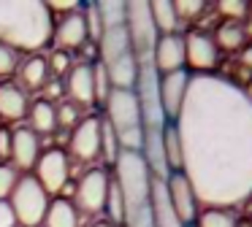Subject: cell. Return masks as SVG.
<instances>
[{
  "label": "cell",
  "instance_id": "6da1fadb",
  "mask_svg": "<svg viewBox=\"0 0 252 227\" xmlns=\"http://www.w3.org/2000/svg\"><path fill=\"white\" fill-rule=\"evenodd\" d=\"M182 143V173L198 203L233 208L252 198V100L217 73H190L174 119Z\"/></svg>",
  "mask_w": 252,
  "mask_h": 227
},
{
  "label": "cell",
  "instance_id": "7a4b0ae2",
  "mask_svg": "<svg viewBox=\"0 0 252 227\" xmlns=\"http://www.w3.org/2000/svg\"><path fill=\"white\" fill-rule=\"evenodd\" d=\"M55 16L46 3L25 0V3H0V43L14 52H38L52 41Z\"/></svg>",
  "mask_w": 252,
  "mask_h": 227
},
{
  "label": "cell",
  "instance_id": "3957f363",
  "mask_svg": "<svg viewBox=\"0 0 252 227\" xmlns=\"http://www.w3.org/2000/svg\"><path fill=\"white\" fill-rule=\"evenodd\" d=\"M114 184L125 205V227H152V173L141 151H120L114 162Z\"/></svg>",
  "mask_w": 252,
  "mask_h": 227
},
{
  "label": "cell",
  "instance_id": "277c9868",
  "mask_svg": "<svg viewBox=\"0 0 252 227\" xmlns=\"http://www.w3.org/2000/svg\"><path fill=\"white\" fill-rule=\"evenodd\" d=\"M100 65L106 68L111 81V89H133L138 79V57L130 46L125 27L103 30L98 38Z\"/></svg>",
  "mask_w": 252,
  "mask_h": 227
},
{
  "label": "cell",
  "instance_id": "5b68a950",
  "mask_svg": "<svg viewBox=\"0 0 252 227\" xmlns=\"http://www.w3.org/2000/svg\"><path fill=\"white\" fill-rule=\"evenodd\" d=\"M103 108H106L103 116L109 119L111 130H114L117 141H120V149L122 151H141L144 119H141L136 92L133 89H111Z\"/></svg>",
  "mask_w": 252,
  "mask_h": 227
},
{
  "label": "cell",
  "instance_id": "8992f818",
  "mask_svg": "<svg viewBox=\"0 0 252 227\" xmlns=\"http://www.w3.org/2000/svg\"><path fill=\"white\" fill-rule=\"evenodd\" d=\"M125 30H127V38H130V46L136 52L138 62H152L160 30L152 19L149 3H144V0L125 3Z\"/></svg>",
  "mask_w": 252,
  "mask_h": 227
},
{
  "label": "cell",
  "instance_id": "52a82bcc",
  "mask_svg": "<svg viewBox=\"0 0 252 227\" xmlns=\"http://www.w3.org/2000/svg\"><path fill=\"white\" fill-rule=\"evenodd\" d=\"M49 203H52V198L35 181V176H19L17 189L8 198V205H11L14 219H17L19 227H41Z\"/></svg>",
  "mask_w": 252,
  "mask_h": 227
},
{
  "label": "cell",
  "instance_id": "ba28073f",
  "mask_svg": "<svg viewBox=\"0 0 252 227\" xmlns=\"http://www.w3.org/2000/svg\"><path fill=\"white\" fill-rule=\"evenodd\" d=\"M136 100L141 108L144 130H163L168 124L160 106V73L155 70L152 62H138V79H136Z\"/></svg>",
  "mask_w": 252,
  "mask_h": 227
},
{
  "label": "cell",
  "instance_id": "9c48e42d",
  "mask_svg": "<svg viewBox=\"0 0 252 227\" xmlns=\"http://www.w3.org/2000/svg\"><path fill=\"white\" fill-rule=\"evenodd\" d=\"M109 187L111 178L103 168H90L82 178L73 187V200L71 203L76 205V211L82 214H100L106 205V198H109Z\"/></svg>",
  "mask_w": 252,
  "mask_h": 227
},
{
  "label": "cell",
  "instance_id": "30bf717a",
  "mask_svg": "<svg viewBox=\"0 0 252 227\" xmlns=\"http://www.w3.org/2000/svg\"><path fill=\"white\" fill-rule=\"evenodd\" d=\"M33 170H35V181L44 187V192L57 195L65 189L68 178H71V160L63 149H46L41 151Z\"/></svg>",
  "mask_w": 252,
  "mask_h": 227
},
{
  "label": "cell",
  "instance_id": "8fae6325",
  "mask_svg": "<svg viewBox=\"0 0 252 227\" xmlns=\"http://www.w3.org/2000/svg\"><path fill=\"white\" fill-rule=\"evenodd\" d=\"M68 154L79 162H93L100 157V116H82L68 141Z\"/></svg>",
  "mask_w": 252,
  "mask_h": 227
},
{
  "label": "cell",
  "instance_id": "7c38bea8",
  "mask_svg": "<svg viewBox=\"0 0 252 227\" xmlns=\"http://www.w3.org/2000/svg\"><path fill=\"white\" fill-rule=\"evenodd\" d=\"M165 181V192H168V200H171V208H174V214L179 216V222L185 227H192L198 219V198L195 192H192L190 181H187L185 173H168V178H163Z\"/></svg>",
  "mask_w": 252,
  "mask_h": 227
},
{
  "label": "cell",
  "instance_id": "4fadbf2b",
  "mask_svg": "<svg viewBox=\"0 0 252 227\" xmlns=\"http://www.w3.org/2000/svg\"><path fill=\"white\" fill-rule=\"evenodd\" d=\"M185 62L195 73H212V68L217 65V43L209 32L192 30L185 35Z\"/></svg>",
  "mask_w": 252,
  "mask_h": 227
},
{
  "label": "cell",
  "instance_id": "5bb4252c",
  "mask_svg": "<svg viewBox=\"0 0 252 227\" xmlns=\"http://www.w3.org/2000/svg\"><path fill=\"white\" fill-rule=\"evenodd\" d=\"M52 41H55L57 49H63V52L84 46V41H90L87 22H84V11L76 8V11H71V14H63L60 19H55Z\"/></svg>",
  "mask_w": 252,
  "mask_h": 227
},
{
  "label": "cell",
  "instance_id": "9a60e30c",
  "mask_svg": "<svg viewBox=\"0 0 252 227\" xmlns=\"http://www.w3.org/2000/svg\"><path fill=\"white\" fill-rule=\"evenodd\" d=\"M187 86H190V73L187 70L160 76V106H163V114L168 122H174L179 116L187 97Z\"/></svg>",
  "mask_w": 252,
  "mask_h": 227
},
{
  "label": "cell",
  "instance_id": "2e32d148",
  "mask_svg": "<svg viewBox=\"0 0 252 227\" xmlns=\"http://www.w3.org/2000/svg\"><path fill=\"white\" fill-rule=\"evenodd\" d=\"M152 65L160 76L165 73H176V70H185V35L174 32V35H160L158 46L152 54Z\"/></svg>",
  "mask_w": 252,
  "mask_h": 227
},
{
  "label": "cell",
  "instance_id": "e0dca14e",
  "mask_svg": "<svg viewBox=\"0 0 252 227\" xmlns=\"http://www.w3.org/2000/svg\"><path fill=\"white\" fill-rule=\"evenodd\" d=\"M41 157V138L30 127L11 130V154L8 160L14 162L17 170H33Z\"/></svg>",
  "mask_w": 252,
  "mask_h": 227
},
{
  "label": "cell",
  "instance_id": "ac0fdd59",
  "mask_svg": "<svg viewBox=\"0 0 252 227\" xmlns=\"http://www.w3.org/2000/svg\"><path fill=\"white\" fill-rule=\"evenodd\" d=\"M68 95L76 106H95V70L90 62H79L68 70Z\"/></svg>",
  "mask_w": 252,
  "mask_h": 227
},
{
  "label": "cell",
  "instance_id": "d6986e66",
  "mask_svg": "<svg viewBox=\"0 0 252 227\" xmlns=\"http://www.w3.org/2000/svg\"><path fill=\"white\" fill-rule=\"evenodd\" d=\"M30 100L25 95V89L14 81H0V119L6 122H19L22 116H28Z\"/></svg>",
  "mask_w": 252,
  "mask_h": 227
},
{
  "label": "cell",
  "instance_id": "ffe728a7",
  "mask_svg": "<svg viewBox=\"0 0 252 227\" xmlns=\"http://www.w3.org/2000/svg\"><path fill=\"white\" fill-rule=\"evenodd\" d=\"M28 119H30V130L35 135H49L57 130V106L46 97H38L35 103H30L28 108Z\"/></svg>",
  "mask_w": 252,
  "mask_h": 227
},
{
  "label": "cell",
  "instance_id": "44dd1931",
  "mask_svg": "<svg viewBox=\"0 0 252 227\" xmlns=\"http://www.w3.org/2000/svg\"><path fill=\"white\" fill-rule=\"evenodd\" d=\"M19 73V86H28V89H41V86L49 81V65L44 57L38 54H30L28 59H22L17 68Z\"/></svg>",
  "mask_w": 252,
  "mask_h": 227
},
{
  "label": "cell",
  "instance_id": "7402d4cb",
  "mask_svg": "<svg viewBox=\"0 0 252 227\" xmlns=\"http://www.w3.org/2000/svg\"><path fill=\"white\" fill-rule=\"evenodd\" d=\"M41 227H79V211L71 200L65 198H55L46 208L44 225Z\"/></svg>",
  "mask_w": 252,
  "mask_h": 227
},
{
  "label": "cell",
  "instance_id": "603a6c76",
  "mask_svg": "<svg viewBox=\"0 0 252 227\" xmlns=\"http://www.w3.org/2000/svg\"><path fill=\"white\" fill-rule=\"evenodd\" d=\"M149 8H152V19L158 25L160 35H174L179 22H182L176 8H174V3L171 0H155V3H149Z\"/></svg>",
  "mask_w": 252,
  "mask_h": 227
},
{
  "label": "cell",
  "instance_id": "cb8c5ba5",
  "mask_svg": "<svg viewBox=\"0 0 252 227\" xmlns=\"http://www.w3.org/2000/svg\"><path fill=\"white\" fill-rule=\"evenodd\" d=\"M163 151H165V162H168V173H182V143L174 122H168L163 130Z\"/></svg>",
  "mask_w": 252,
  "mask_h": 227
},
{
  "label": "cell",
  "instance_id": "d4e9b609",
  "mask_svg": "<svg viewBox=\"0 0 252 227\" xmlns=\"http://www.w3.org/2000/svg\"><path fill=\"white\" fill-rule=\"evenodd\" d=\"M244 41H247V32H244V27H241L239 22H225V25H220L217 38H214V43L222 46V49H228V52L241 49Z\"/></svg>",
  "mask_w": 252,
  "mask_h": 227
},
{
  "label": "cell",
  "instance_id": "484cf974",
  "mask_svg": "<svg viewBox=\"0 0 252 227\" xmlns=\"http://www.w3.org/2000/svg\"><path fill=\"white\" fill-rule=\"evenodd\" d=\"M100 16V27L111 30V27H125V3L122 0H109V3H95Z\"/></svg>",
  "mask_w": 252,
  "mask_h": 227
},
{
  "label": "cell",
  "instance_id": "4316f807",
  "mask_svg": "<svg viewBox=\"0 0 252 227\" xmlns=\"http://www.w3.org/2000/svg\"><path fill=\"white\" fill-rule=\"evenodd\" d=\"M195 227H236V214L230 208H203L198 211Z\"/></svg>",
  "mask_w": 252,
  "mask_h": 227
},
{
  "label": "cell",
  "instance_id": "83f0119b",
  "mask_svg": "<svg viewBox=\"0 0 252 227\" xmlns=\"http://www.w3.org/2000/svg\"><path fill=\"white\" fill-rule=\"evenodd\" d=\"M120 141H117V135H114V130H111V124H109V119L106 116H100V157H103L109 165H114L117 162V157H120Z\"/></svg>",
  "mask_w": 252,
  "mask_h": 227
},
{
  "label": "cell",
  "instance_id": "f1b7e54d",
  "mask_svg": "<svg viewBox=\"0 0 252 227\" xmlns=\"http://www.w3.org/2000/svg\"><path fill=\"white\" fill-rule=\"evenodd\" d=\"M103 211H106V216H109L111 225H122V219H125V205H122L120 189H117L114 181H111V187H109V198H106Z\"/></svg>",
  "mask_w": 252,
  "mask_h": 227
},
{
  "label": "cell",
  "instance_id": "f546056e",
  "mask_svg": "<svg viewBox=\"0 0 252 227\" xmlns=\"http://www.w3.org/2000/svg\"><path fill=\"white\" fill-rule=\"evenodd\" d=\"M217 14L225 16V22H241L250 16V3H244V0H222V3H217Z\"/></svg>",
  "mask_w": 252,
  "mask_h": 227
},
{
  "label": "cell",
  "instance_id": "4dcf8cb0",
  "mask_svg": "<svg viewBox=\"0 0 252 227\" xmlns=\"http://www.w3.org/2000/svg\"><path fill=\"white\" fill-rule=\"evenodd\" d=\"M17 184H19V170L14 165L0 162V200L11 198V192L17 189Z\"/></svg>",
  "mask_w": 252,
  "mask_h": 227
},
{
  "label": "cell",
  "instance_id": "1f68e13d",
  "mask_svg": "<svg viewBox=\"0 0 252 227\" xmlns=\"http://www.w3.org/2000/svg\"><path fill=\"white\" fill-rule=\"evenodd\" d=\"M95 70V103H100V106H106V100H109L111 95V81H109V73H106L103 65H93Z\"/></svg>",
  "mask_w": 252,
  "mask_h": 227
},
{
  "label": "cell",
  "instance_id": "d6a6232c",
  "mask_svg": "<svg viewBox=\"0 0 252 227\" xmlns=\"http://www.w3.org/2000/svg\"><path fill=\"white\" fill-rule=\"evenodd\" d=\"M174 8H176V14H179L182 22H190V19H195V16H201L203 11H206V3H201V0H176Z\"/></svg>",
  "mask_w": 252,
  "mask_h": 227
},
{
  "label": "cell",
  "instance_id": "836d02e7",
  "mask_svg": "<svg viewBox=\"0 0 252 227\" xmlns=\"http://www.w3.org/2000/svg\"><path fill=\"white\" fill-rule=\"evenodd\" d=\"M17 68H19V54L14 52L11 46H6V43H0V79H6V76H11Z\"/></svg>",
  "mask_w": 252,
  "mask_h": 227
},
{
  "label": "cell",
  "instance_id": "e575fe53",
  "mask_svg": "<svg viewBox=\"0 0 252 227\" xmlns=\"http://www.w3.org/2000/svg\"><path fill=\"white\" fill-rule=\"evenodd\" d=\"M46 65H49V70H52V73H57V76L68 73V70L73 68L71 54H68V52H63V49H55V52L49 54V59H46Z\"/></svg>",
  "mask_w": 252,
  "mask_h": 227
},
{
  "label": "cell",
  "instance_id": "d590c367",
  "mask_svg": "<svg viewBox=\"0 0 252 227\" xmlns=\"http://www.w3.org/2000/svg\"><path fill=\"white\" fill-rule=\"evenodd\" d=\"M79 111L73 103H60L57 106V127H76L79 124Z\"/></svg>",
  "mask_w": 252,
  "mask_h": 227
},
{
  "label": "cell",
  "instance_id": "8d00e7d4",
  "mask_svg": "<svg viewBox=\"0 0 252 227\" xmlns=\"http://www.w3.org/2000/svg\"><path fill=\"white\" fill-rule=\"evenodd\" d=\"M0 227H17V219H14L8 200H0Z\"/></svg>",
  "mask_w": 252,
  "mask_h": 227
},
{
  "label": "cell",
  "instance_id": "74e56055",
  "mask_svg": "<svg viewBox=\"0 0 252 227\" xmlns=\"http://www.w3.org/2000/svg\"><path fill=\"white\" fill-rule=\"evenodd\" d=\"M11 154V130H0V157Z\"/></svg>",
  "mask_w": 252,
  "mask_h": 227
},
{
  "label": "cell",
  "instance_id": "f35d334b",
  "mask_svg": "<svg viewBox=\"0 0 252 227\" xmlns=\"http://www.w3.org/2000/svg\"><path fill=\"white\" fill-rule=\"evenodd\" d=\"M241 62H244V68L252 70V46H244V49H241Z\"/></svg>",
  "mask_w": 252,
  "mask_h": 227
},
{
  "label": "cell",
  "instance_id": "ab89813d",
  "mask_svg": "<svg viewBox=\"0 0 252 227\" xmlns=\"http://www.w3.org/2000/svg\"><path fill=\"white\" fill-rule=\"evenodd\" d=\"M244 95H247V97H250V100H252V79L247 81V89H244Z\"/></svg>",
  "mask_w": 252,
  "mask_h": 227
},
{
  "label": "cell",
  "instance_id": "60d3db41",
  "mask_svg": "<svg viewBox=\"0 0 252 227\" xmlns=\"http://www.w3.org/2000/svg\"><path fill=\"white\" fill-rule=\"evenodd\" d=\"M90 227H114L111 222H95V225H90Z\"/></svg>",
  "mask_w": 252,
  "mask_h": 227
},
{
  "label": "cell",
  "instance_id": "b9f144b4",
  "mask_svg": "<svg viewBox=\"0 0 252 227\" xmlns=\"http://www.w3.org/2000/svg\"><path fill=\"white\" fill-rule=\"evenodd\" d=\"M250 16H252V3H250Z\"/></svg>",
  "mask_w": 252,
  "mask_h": 227
},
{
  "label": "cell",
  "instance_id": "7bdbcfd3",
  "mask_svg": "<svg viewBox=\"0 0 252 227\" xmlns=\"http://www.w3.org/2000/svg\"><path fill=\"white\" fill-rule=\"evenodd\" d=\"M17 227H19V225H17Z\"/></svg>",
  "mask_w": 252,
  "mask_h": 227
}]
</instances>
